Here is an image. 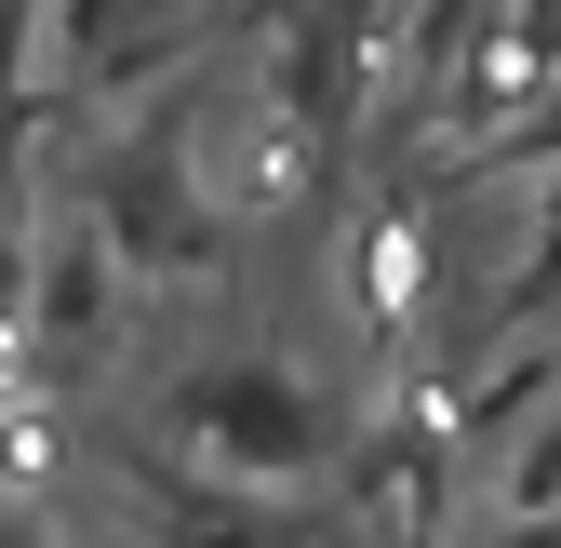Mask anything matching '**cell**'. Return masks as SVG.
I'll return each instance as SVG.
<instances>
[{"instance_id": "6da1fadb", "label": "cell", "mask_w": 561, "mask_h": 548, "mask_svg": "<svg viewBox=\"0 0 561 548\" xmlns=\"http://www.w3.org/2000/svg\"><path fill=\"white\" fill-rule=\"evenodd\" d=\"M94 241L121 254V282H187V267H215V201H201V161H187V107L134 121L94 148V187H81Z\"/></svg>"}, {"instance_id": "7a4b0ae2", "label": "cell", "mask_w": 561, "mask_h": 548, "mask_svg": "<svg viewBox=\"0 0 561 548\" xmlns=\"http://www.w3.org/2000/svg\"><path fill=\"white\" fill-rule=\"evenodd\" d=\"M174 429L215 482H308V468H334V401L295 362H187Z\"/></svg>"}, {"instance_id": "3957f363", "label": "cell", "mask_w": 561, "mask_h": 548, "mask_svg": "<svg viewBox=\"0 0 561 548\" xmlns=\"http://www.w3.org/2000/svg\"><path fill=\"white\" fill-rule=\"evenodd\" d=\"M375 81H388V0H308V14L280 27V67H267V94H280V121H295L321 161L347 148V134H362Z\"/></svg>"}, {"instance_id": "277c9868", "label": "cell", "mask_w": 561, "mask_h": 548, "mask_svg": "<svg viewBox=\"0 0 561 548\" xmlns=\"http://www.w3.org/2000/svg\"><path fill=\"white\" fill-rule=\"evenodd\" d=\"M215 27V0H54V67H81L94 94H134Z\"/></svg>"}, {"instance_id": "5b68a950", "label": "cell", "mask_w": 561, "mask_h": 548, "mask_svg": "<svg viewBox=\"0 0 561 548\" xmlns=\"http://www.w3.org/2000/svg\"><path fill=\"white\" fill-rule=\"evenodd\" d=\"M107 308H121V254L94 241V215H54L27 254V321L54 349H81V334H107Z\"/></svg>"}, {"instance_id": "8992f818", "label": "cell", "mask_w": 561, "mask_h": 548, "mask_svg": "<svg viewBox=\"0 0 561 548\" xmlns=\"http://www.w3.org/2000/svg\"><path fill=\"white\" fill-rule=\"evenodd\" d=\"M148 535L161 548H295V522H267L241 482L201 495V482H148Z\"/></svg>"}, {"instance_id": "52a82bcc", "label": "cell", "mask_w": 561, "mask_h": 548, "mask_svg": "<svg viewBox=\"0 0 561 548\" xmlns=\"http://www.w3.org/2000/svg\"><path fill=\"white\" fill-rule=\"evenodd\" d=\"M548 161H561V67H548V81H535V94L468 148V174H548Z\"/></svg>"}, {"instance_id": "ba28073f", "label": "cell", "mask_w": 561, "mask_h": 548, "mask_svg": "<svg viewBox=\"0 0 561 548\" xmlns=\"http://www.w3.org/2000/svg\"><path fill=\"white\" fill-rule=\"evenodd\" d=\"M561 321V161L535 187V241H522V282H508V334H548Z\"/></svg>"}, {"instance_id": "9c48e42d", "label": "cell", "mask_w": 561, "mask_h": 548, "mask_svg": "<svg viewBox=\"0 0 561 548\" xmlns=\"http://www.w3.org/2000/svg\"><path fill=\"white\" fill-rule=\"evenodd\" d=\"M41 54H54V0H0V121L27 107V81H41Z\"/></svg>"}, {"instance_id": "30bf717a", "label": "cell", "mask_w": 561, "mask_h": 548, "mask_svg": "<svg viewBox=\"0 0 561 548\" xmlns=\"http://www.w3.org/2000/svg\"><path fill=\"white\" fill-rule=\"evenodd\" d=\"M0 548H54V522H41L27 495H0Z\"/></svg>"}, {"instance_id": "8fae6325", "label": "cell", "mask_w": 561, "mask_h": 548, "mask_svg": "<svg viewBox=\"0 0 561 548\" xmlns=\"http://www.w3.org/2000/svg\"><path fill=\"white\" fill-rule=\"evenodd\" d=\"M495 548H561V509H508V535Z\"/></svg>"}]
</instances>
